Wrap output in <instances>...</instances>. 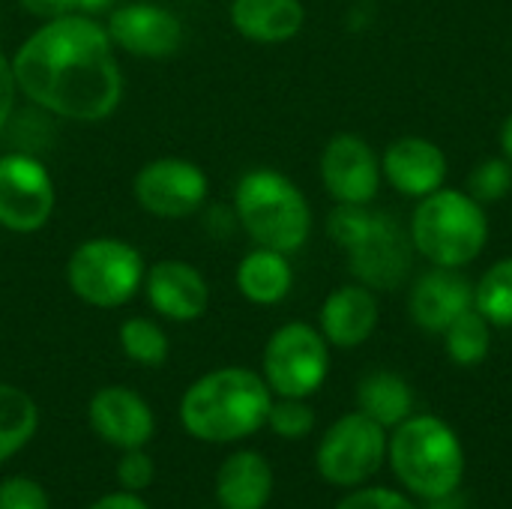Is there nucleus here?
<instances>
[{
    "label": "nucleus",
    "instance_id": "nucleus-1",
    "mask_svg": "<svg viewBox=\"0 0 512 509\" xmlns=\"http://www.w3.org/2000/svg\"><path fill=\"white\" fill-rule=\"evenodd\" d=\"M12 72L18 93L60 120L102 123L123 102L117 48L90 15L42 21L12 54Z\"/></svg>",
    "mask_w": 512,
    "mask_h": 509
},
{
    "label": "nucleus",
    "instance_id": "nucleus-2",
    "mask_svg": "<svg viewBox=\"0 0 512 509\" xmlns=\"http://www.w3.org/2000/svg\"><path fill=\"white\" fill-rule=\"evenodd\" d=\"M273 396L261 375L225 366L198 378L180 402V423L192 438L231 444L255 435L270 414Z\"/></svg>",
    "mask_w": 512,
    "mask_h": 509
},
{
    "label": "nucleus",
    "instance_id": "nucleus-3",
    "mask_svg": "<svg viewBox=\"0 0 512 509\" xmlns=\"http://www.w3.org/2000/svg\"><path fill=\"white\" fill-rule=\"evenodd\" d=\"M330 240L348 252L351 273L372 291L399 288L414 264L411 234L369 204H339L327 219Z\"/></svg>",
    "mask_w": 512,
    "mask_h": 509
},
{
    "label": "nucleus",
    "instance_id": "nucleus-4",
    "mask_svg": "<svg viewBox=\"0 0 512 509\" xmlns=\"http://www.w3.org/2000/svg\"><path fill=\"white\" fill-rule=\"evenodd\" d=\"M240 228L255 246L300 252L312 234V207L300 186L276 168H252L234 186L231 201Z\"/></svg>",
    "mask_w": 512,
    "mask_h": 509
},
{
    "label": "nucleus",
    "instance_id": "nucleus-5",
    "mask_svg": "<svg viewBox=\"0 0 512 509\" xmlns=\"http://www.w3.org/2000/svg\"><path fill=\"white\" fill-rule=\"evenodd\" d=\"M390 465L402 486L411 495L426 501H447L465 477V450L456 432L432 417H408L396 426V435L387 441Z\"/></svg>",
    "mask_w": 512,
    "mask_h": 509
},
{
    "label": "nucleus",
    "instance_id": "nucleus-6",
    "mask_svg": "<svg viewBox=\"0 0 512 509\" xmlns=\"http://www.w3.org/2000/svg\"><path fill=\"white\" fill-rule=\"evenodd\" d=\"M414 249L435 267H465L486 249L489 219L480 201L459 189H435L411 216Z\"/></svg>",
    "mask_w": 512,
    "mask_h": 509
},
{
    "label": "nucleus",
    "instance_id": "nucleus-7",
    "mask_svg": "<svg viewBox=\"0 0 512 509\" xmlns=\"http://www.w3.org/2000/svg\"><path fill=\"white\" fill-rule=\"evenodd\" d=\"M144 255L120 237H87L66 258L69 291L96 309H120L144 288Z\"/></svg>",
    "mask_w": 512,
    "mask_h": 509
},
{
    "label": "nucleus",
    "instance_id": "nucleus-8",
    "mask_svg": "<svg viewBox=\"0 0 512 509\" xmlns=\"http://www.w3.org/2000/svg\"><path fill=\"white\" fill-rule=\"evenodd\" d=\"M330 372V351L321 330L291 321L279 327L264 348V381L282 399L312 396Z\"/></svg>",
    "mask_w": 512,
    "mask_h": 509
},
{
    "label": "nucleus",
    "instance_id": "nucleus-9",
    "mask_svg": "<svg viewBox=\"0 0 512 509\" xmlns=\"http://www.w3.org/2000/svg\"><path fill=\"white\" fill-rule=\"evenodd\" d=\"M57 204L54 177L45 162L27 150L0 153V228L9 234L42 231Z\"/></svg>",
    "mask_w": 512,
    "mask_h": 509
},
{
    "label": "nucleus",
    "instance_id": "nucleus-10",
    "mask_svg": "<svg viewBox=\"0 0 512 509\" xmlns=\"http://www.w3.org/2000/svg\"><path fill=\"white\" fill-rule=\"evenodd\" d=\"M387 456V432L363 411L339 417L318 444V474L333 486H360L378 474Z\"/></svg>",
    "mask_w": 512,
    "mask_h": 509
},
{
    "label": "nucleus",
    "instance_id": "nucleus-11",
    "mask_svg": "<svg viewBox=\"0 0 512 509\" xmlns=\"http://www.w3.org/2000/svg\"><path fill=\"white\" fill-rule=\"evenodd\" d=\"M210 195L207 171L183 156H159L144 162L132 177L135 204L156 219L195 216Z\"/></svg>",
    "mask_w": 512,
    "mask_h": 509
},
{
    "label": "nucleus",
    "instance_id": "nucleus-12",
    "mask_svg": "<svg viewBox=\"0 0 512 509\" xmlns=\"http://www.w3.org/2000/svg\"><path fill=\"white\" fill-rule=\"evenodd\" d=\"M105 30L117 51L141 60H168L183 45V21L168 6L135 0L108 12Z\"/></svg>",
    "mask_w": 512,
    "mask_h": 509
},
{
    "label": "nucleus",
    "instance_id": "nucleus-13",
    "mask_svg": "<svg viewBox=\"0 0 512 509\" xmlns=\"http://www.w3.org/2000/svg\"><path fill=\"white\" fill-rule=\"evenodd\" d=\"M321 183L339 204H369L381 186V162L360 135H333L321 153Z\"/></svg>",
    "mask_w": 512,
    "mask_h": 509
},
{
    "label": "nucleus",
    "instance_id": "nucleus-14",
    "mask_svg": "<svg viewBox=\"0 0 512 509\" xmlns=\"http://www.w3.org/2000/svg\"><path fill=\"white\" fill-rule=\"evenodd\" d=\"M144 297L150 309L168 321H198L210 306L204 273L183 258H162L144 273Z\"/></svg>",
    "mask_w": 512,
    "mask_h": 509
},
{
    "label": "nucleus",
    "instance_id": "nucleus-15",
    "mask_svg": "<svg viewBox=\"0 0 512 509\" xmlns=\"http://www.w3.org/2000/svg\"><path fill=\"white\" fill-rule=\"evenodd\" d=\"M87 417H90L93 432L120 450L144 447L156 429L150 405L129 387H102L90 399Z\"/></svg>",
    "mask_w": 512,
    "mask_h": 509
},
{
    "label": "nucleus",
    "instance_id": "nucleus-16",
    "mask_svg": "<svg viewBox=\"0 0 512 509\" xmlns=\"http://www.w3.org/2000/svg\"><path fill=\"white\" fill-rule=\"evenodd\" d=\"M408 309L417 327L444 333L462 312L474 309V285L456 267H435L417 279Z\"/></svg>",
    "mask_w": 512,
    "mask_h": 509
},
{
    "label": "nucleus",
    "instance_id": "nucleus-17",
    "mask_svg": "<svg viewBox=\"0 0 512 509\" xmlns=\"http://www.w3.org/2000/svg\"><path fill=\"white\" fill-rule=\"evenodd\" d=\"M381 174L390 180L393 189H399L408 198H426L435 189L444 186L447 177V156L438 144L429 138H399L387 147Z\"/></svg>",
    "mask_w": 512,
    "mask_h": 509
},
{
    "label": "nucleus",
    "instance_id": "nucleus-18",
    "mask_svg": "<svg viewBox=\"0 0 512 509\" xmlns=\"http://www.w3.org/2000/svg\"><path fill=\"white\" fill-rule=\"evenodd\" d=\"M378 327V300L366 285H342L321 306V333L327 345L357 348Z\"/></svg>",
    "mask_w": 512,
    "mask_h": 509
},
{
    "label": "nucleus",
    "instance_id": "nucleus-19",
    "mask_svg": "<svg viewBox=\"0 0 512 509\" xmlns=\"http://www.w3.org/2000/svg\"><path fill=\"white\" fill-rule=\"evenodd\" d=\"M231 27L258 45H279L294 39L306 24L300 0H231Z\"/></svg>",
    "mask_w": 512,
    "mask_h": 509
},
{
    "label": "nucleus",
    "instance_id": "nucleus-20",
    "mask_svg": "<svg viewBox=\"0 0 512 509\" xmlns=\"http://www.w3.org/2000/svg\"><path fill=\"white\" fill-rule=\"evenodd\" d=\"M273 492V471L264 456L240 450L225 459L216 477L222 509H264Z\"/></svg>",
    "mask_w": 512,
    "mask_h": 509
},
{
    "label": "nucleus",
    "instance_id": "nucleus-21",
    "mask_svg": "<svg viewBox=\"0 0 512 509\" xmlns=\"http://www.w3.org/2000/svg\"><path fill=\"white\" fill-rule=\"evenodd\" d=\"M237 291L255 303V306H276L291 294L294 285V270L285 252L276 249H264L255 246L252 252H246L237 264L234 273Z\"/></svg>",
    "mask_w": 512,
    "mask_h": 509
},
{
    "label": "nucleus",
    "instance_id": "nucleus-22",
    "mask_svg": "<svg viewBox=\"0 0 512 509\" xmlns=\"http://www.w3.org/2000/svg\"><path fill=\"white\" fill-rule=\"evenodd\" d=\"M357 405L384 429H396L414 411V390L396 372H372L357 387Z\"/></svg>",
    "mask_w": 512,
    "mask_h": 509
},
{
    "label": "nucleus",
    "instance_id": "nucleus-23",
    "mask_svg": "<svg viewBox=\"0 0 512 509\" xmlns=\"http://www.w3.org/2000/svg\"><path fill=\"white\" fill-rule=\"evenodd\" d=\"M39 426V411L36 402L12 387V384H0V462L12 459L33 435Z\"/></svg>",
    "mask_w": 512,
    "mask_h": 509
},
{
    "label": "nucleus",
    "instance_id": "nucleus-24",
    "mask_svg": "<svg viewBox=\"0 0 512 509\" xmlns=\"http://www.w3.org/2000/svg\"><path fill=\"white\" fill-rule=\"evenodd\" d=\"M474 309L492 327H512V258L492 264L474 288Z\"/></svg>",
    "mask_w": 512,
    "mask_h": 509
},
{
    "label": "nucleus",
    "instance_id": "nucleus-25",
    "mask_svg": "<svg viewBox=\"0 0 512 509\" xmlns=\"http://www.w3.org/2000/svg\"><path fill=\"white\" fill-rule=\"evenodd\" d=\"M447 351L459 366H480L492 348V324L477 312H462L447 330Z\"/></svg>",
    "mask_w": 512,
    "mask_h": 509
},
{
    "label": "nucleus",
    "instance_id": "nucleus-26",
    "mask_svg": "<svg viewBox=\"0 0 512 509\" xmlns=\"http://www.w3.org/2000/svg\"><path fill=\"white\" fill-rule=\"evenodd\" d=\"M120 348L138 366H162L168 360L171 342L153 318L132 315L120 324Z\"/></svg>",
    "mask_w": 512,
    "mask_h": 509
},
{
    "label": "nucleus",
    "instance_id": "nucleus-27",
    "mask_svg": "<svg viewBox=\"0 0 512 509\" xmlns=\"http://www.w3.org/2000/svg\"><path fill=\"white\" fill-rule=\"evenodd\" d=\"M512 189V162L504 159H486L474 168L471 180H468V192L474 201L489 204V201H501Z\"/></svg>",
    "mask_w": 512,
    "mask_h": 509
},
{
    "label": "nucleus",
    "instance_id": "nucleus-28",
    "mask_svg": "<svg viewBox=\"0 0 512 509\" xmlns=\"http://www.w3.org/2000/svg\"><path fill=\"white\" fill-rule=\"evenodd\" d=\"M267 426L279 435V438H303L312 432L315 426V411L303 402V399H282L270 405L267 414Z\"/></svg>",
    "mask_w": 512,
    "mask_h": 509
},
{
    "label": "nucleus",
    "instance_id": "nucleus-29",
    "mask_svg": "<svg viewBox=\"0 0 512 509\" xmlns=\"http://www.w3.org/2000/svg\"><path fill=\"white\" fill-rule=\"evenodd\" d=\"M0 509H48V495L39 483L12 477L0 483Z\"/></svg>",
    "mask_w": 512,
    "mask_h": 509
},
{
    "label": "nucleus",
    "instance_id": "nucleus-30",
    "mask_svg": "<svg viewBox=\"0 0 512 509\" xmlns=\"http://www.w3.org/2000/svg\"><path fill=\"white\" fill-rule=\"evenodd\" d=\"M117 480L126 492H141L153 483V459L138 447L126 450L123 459L117 462Z\"/></svg>",
    "mask_w": 512,
    "mask_h": 509
},
{
    "label": "nucleus",
    "instance_id": "nucleus-31",
    "mask_svg": "<svg viewBox=\"0 0 512 509\" xmlns=\"http://www.w3.org/2000/svg\"><path fill=\"white\" fill-rule=\"evenodd\" d=\"M336 509H417L408 498L390 492V489H363L348 495Z\"/></svg>",
    "mask_w": 512,
    "mask_h": 509
},
{
    "label": "nucleus",
    "instance_id": "nucleus-32",
    "mask_svg": "<svg viewBox=\"0 0 512 509\" xmlns=\"http://www.w3.org/2000/svg\"><path fill=\"white\" fill-rule=\"evenodd\" d=\"M15 99H18V84L12 72V57L0 51V135L6 132L12 114H15Z\"/></svg>",
    "mask_w": 512,
    "mask_h": 509
},
{
    "label": "nucleus",
    "instance_id": "nucleus-33",
    "mask_svg": "<svg viewBox=\"0 0 512 509\" xmlns=\"http://www.w3.org/2000/svg\"><path fill=\"white\" fill-rule=\"evenodd\" d=\"M234 228H240L234 207L213 204V207H207V210H204V231H207L210 237L225 240V237H231V231H234Z\"/></svg>",
    "mask_w": 512,
    "mask_h": 509
},
{
    "label": "nucleus",
    "instance_id": "nucleus-34",
    "mask_svg": "<svg viewBox=\"0 0 512 509\" xmlns=\"http://www.w3.org/2000/svg\"><path fill=\"white\" fill-rule=\"evenodd\" d=\"M15 3L39 21H54L75 12V0H15Z\"/></svg>",
    "mask_w": 512,
    "mask_h": 509
},
{
    "label": "nucleus",
    "instance_id": "nucleus-35",
    "mask_svg": "<svg viewBox=\"0 0 512 509\" xmlns=\"http://www.w3.org/2000/svg\"><path fill=\"white\" fill-rule=\"evenodd\" d=\"M90 509H150L141 498L135 495H105L102 501H96Z\"/></svg>",
    "mask_w": 512,
    "mask_h": 509
},
{
    "label": "nucleus",
    "instance_id": "nucleus-36",
    "mask_svg": "<svg viewBox=\"0 0 512 509\" xmlns=\"http://www.w3.org/2000/svg\"><path fill=\"white\" fill-rule=\"evenodd\" d=\"M111 9H114V0H75V12L78 15L99 18L102 12H111Z\"/></svg>",
    "mask_w": 512,
    "mask_h": 509
},
{
    "label": "nucleus",
    "instance_id": "nucleus-37",
    "mask_svg": "<svg viewBox=\"0 0 512 509\" xmlns=\"http://www.w3.org/2000/svg\"><path fill=\"white\" fill-rule=\"evenodd\" d=\"M501 147H504V156L512 162V114L504 120V129H501Z\"/></svg>",
    "mask_w": 512,
    "mask_h": 509
}]
</instances>
